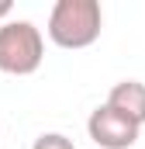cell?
Returning <instances> with one entry per match:
<instances>
[{"mask_svg":"<svg viewBox=\"0 0 145 149\" xmlns=\"http://www.w3.org/2000/svg\"><path fill=\"white\" fill-rule=\"evenodd\" d=\"M31 149H76V146H72L69 135H62V132H41L31 142Z\"/></svg>","mask_w":145,"mask_h":149,"instance_id":"5b68a950","label":"cell"},{"mask_svg":"<svg viewBox=\"0 0 145 149\" xmlns=\"http://www.w3.org/2000/svg\"><path fill=\"white\" fill-rule=\"evenodd\" d=\"M0 132H3V128H0Z\"/></svg>","mask_w":145,"mask_h":149,"instance_id":"52a82bcc","label":"cell"},{"mask_svg":"<svg viewBox=\"0 0 145 149\" xmlns=\"http://www.w3.org/2000/svg\"><path fill=\"white\" fill-rule=\"evenodd\" d=\"M104 28V10L100 0H55V7L48 10V38L59 49H90Z\"/></svg>","mask_w":145,"mask_h":149,"instance_id":"6da1fadb","label":"cell"},{"mask_svg":"<svg viewBox=\"0 0 145 149\" xmlns=\"http://www.w3.org/2000/svg\"><path fill=\"white\" fill-rule=\"evenodd\" d=\"M104 104H110L124 118H131L135 125H145V83L142 80H121V83H114Z\"/></svg>","mask_w":145,"mask_h":149,"instance_id":"277c9868","label":"cell"},{"mask_svg":"<svg viewBox=\"0 0 145 149\" xmlns=\"http://www.w3.org/2000/svg\"><path fill=\"white\" fill-rule=\"evenodd\" d=\"M10 10H14L10 0H0V17H10Z\"/></svg>","mask_w":145,"mask_h":149,"instance_id":"8992f818","label":"cell"},{"mask_svg":"<svg viewBox=\"0 0 145 149\" xmlns=\"http://www.w3.org/2000/svg\"><path fill=\"white\" fill-rule=\"evenodd\" d=\"M45 59V38L31 21H3L0 24V73L31 76Z\"/></svg>","mask_w":145,"mask_h":149,"instance_id":"7a4b0ae2","label":"cell"},{"mask_svg":"<svg viewBox=\"0 0 145 149\" xmlns=\"http://www.w3.org/2000/svg\"><path fill=\"white\" fill-rule=\"evenodd\" d=\"M138 132H142V125H135L131 118L114 111L110 104L93 108L90 118H86V135L100 149H131L138 142Z\"/></svg>","mask_w":145,"mask_h":149,"instance_id":"3957f363","label":"cell"}]
</instances>
